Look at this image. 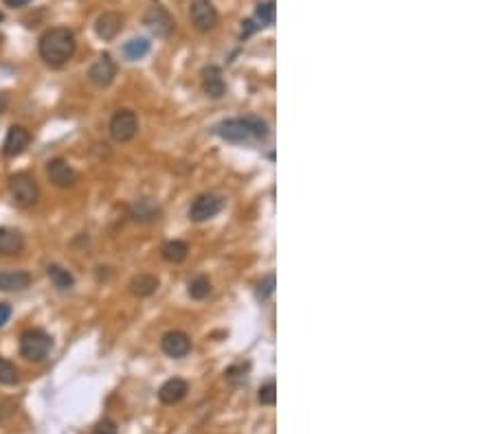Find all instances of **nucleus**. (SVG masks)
Segmentation results:
<instances>
[{"mask_svg": "<svg viewBox=\"0 0 494 434\" xmlns=\"http://www.w3.org/2000/svg\"><path fill=\"white\" fill-rule=\"evenodd\" d=\"M75 47H77V40L71 29H66V26H53V29H49L40 37L38 51H40V58L49 66L60 68L73 58Z\"/></svg>", "mask_w": 494, "mask_h": 434, "instance_id": "nucleus-1", "label": "nucleus"}, {"mask_svg": "<svg viewBox=\"0 0 494 434\" xmlns=\"http://www.w3.org/2000/svg\"><path fill=\"white\" fill-rule=\"evenodd\" d=\"M51 335L42 329H26L20 335V356L26 362H40L44 360L51 351Z\"/></svg>", "mask_w": 494, "mask_h": 434, "instance_id": "nucleus-2", "label": "nucleus"}, {"mask_svg": "<svg viewBox=\"0 0 494 434\" xmlns=\"http://www.w3.org/2000/svg\"><path fill=\"white\" fill-rule=\"evenodd\" d=\"M9 191H11V198L16 200L18 206H31L38 200V180L26 174V172H18L9 178Z\"/></svg>", "mask_w": 494, "mask_h": 434, "instance_id": "nucleus-3", "label": "nucleus"}, {"mask_svg": "<svg viewBox=\"0 0 494 434\" xmlns=\"http://www.w3.org/2000/svg\"><path fill=\"white\" fill-rule=\"evenodd\" d=\"M108 130L115 143H130L139 132V119L132 110H117L110 119Z\"/></svg>", "mask_w": 494, "mask_h": 434, "instance_id": "nucleus-4", "label": "nucleus"}, {"mask_svg": "<svg viewBox=\"0 0 494 434\" xmlns=\"http://www.w3.org/2000/svg\"><path fill=\"white\" fill-rule=\"evenodd\" d=\"M222 198L215 193H202L198 198L191 202L189 206V219L191 222H207L211 217H215L220 211H222Z\"/></svg>", "mask_w": 494, "mask_h": 434, "instance_id": "nucleus-5", "label": "nucleus"}, {"mask_svg": "<svg viewBox=\"0 0 494 434\" xmlns=\"http://www.w3.org/2000/svg\"><path fill=\"white\" fill-rule=\"evenodd\" d=\"M115 77H117V64L108 53L99 55V58L92 62V66L88 68V79L92 86H97V88H108L110 83L115 81Z\"/></svg>", "mask_w": 494, "mask_h": 434, "instance_id": "nucleus-6", "label": "nucleus"}, {"mask_svg": "<svg viewBox=\"0 0 494 434\" xmlns=\"http://www.w3.org/2000/svg\"><path fill=\"white\" fill-rule=\"evenodd\" d=\"M189 16H191V24H194L196 29L202 31V33L211 31L213 26L217 24V11L209 0H191Z\"/></svg>", "mask_w": 494, "mask_h": 434, "instance_id": "nucleus-7", "label": "nucleus"}, {"mask_svg": "<svg viewBox=\"0 0 494 434\" xmlns=\"http://www.w3.org/2000/svg\"><path fill=\"white\" fill-rule=\"evenodd\" d=\"M222 141H229V143H251L253 141V134L249 130V125H246L244 119H229V121H222L215 125L213 130Z\"/></svg>", "mask_w": 494, "mask_h": 434, "instance_id": "nucleus-8", "label": "nucleus"}, {"mask_svg": "<svg viewBox=\"0 0 494 434\" xmlns=\"http://www.w3.org/2000/svg\"><path fill=\"white\" fill-rule=\"evenodd\" d=\"M47 176L51 180V185H55L58 189H68V187H75L79 174L68 165L64 158H55L47 165Z\"/></svg>", "mask_w": 494, "mask_h": 434, "instance_id": "nucleus-9", "label": "nucleus"}, {"mask_svg": "<svg viewBox=\"0 0 494 434\" xmlns=\"http://www.w3.org/2000/svg\"><path fill=\"white\" fill-rule=\"evenodd\" d=\"M143 22L147 24V29L152 31L154 35H158V37H167L174 31V20H172V16L160 5L149 7L147 13H145V18H143Z\"/></svg>", "mask_w": 494, "mask_h": 434, "instance_id": "nucleus-10", "label": "nucleus"}, {"mask_svg": "<svg viewBox=\"0 0 494 434\" xmlns=\"http://www.w3.org/2000/svg\"><path fill=\"white\" fill-rule=\"evenodd\" d=\"M31 143V134L22 125H11L7 136H5V143H3V153L7 158H16L20 153L29 147Z\"/></svg>", "mask_w": 494, "mask_h": 434, "instance_id": "nucleus-11", "label": "nucleus"}, {"mask_svg": "<svg viewBox=\"0 0 494 434\" xmlns=\"http://www.w3.org/2000/svg\"><path fill=\"white\" fill-rule=\"evenodd\" d=\"M160 347H163V353L170 356V358H185L189 351H191V338L185 333V331H167L163 335L160 340Z\"/></svg>", "mask_w": 494, "mask_h": 434, "instance_id": "nucleus-12", "label": "nucleus"}, {"mask_svg": "<svg viewBox=\"0 0 494 434\" xmlns=\"http://www.w3.org/2000/svg\"><path fill=\"white\" fill-rule=\"evenodd\" d=\"M121 26H123V18L119 16V13L117 11H106L97 18V22H94V33H97L99 40L110 42V40H115L119 35Z\"/></svg>", "mask_w": 494, "mask_h": 434, "instance_id": "nucleus-13", "label": "nucleus"}, {"mask_svg": "<svg viewBox=\"0 0 494 434\" xmlns=\"http://www.w3.org/2000/svg\"><path fill=\"white\" fill-rule=\"evenodd\" d=\"M187 393H189V384L181 380V377H172V380H167L158 388V399L165 406H174L178 401H183Z\"/></svg>", "mask_w": 494, "mask_h": 434, "instance_id": "nucleus-14", "label": "nucleus"}, {"mask_svg": "<svg viewBox=\"0 0 494 434\" xmlns=\"http://www.w3.org/2000/svg\"><path fill=\"white\" fill-rule=\"evenodd\" d=\"M202 90L211 99H220L227 92V83L222 79V71L217 66H207L202 71Z\"/></svg>", "mask_w": 494, "mask_h": 434, "instance_id": "nucleus-15", "label": "nucleus"}, {"mask_svg": "<svg viewBox=\"0 0 494 434\" xmlns=\"http://www.w3.org/2000/svg\"><path fill=\"white\" fill-rule=\"evenodd\" d=\"M24 248V237L20 235V231L16 228H0V255L9 257V255H18Z\"/></svg>", "mask_w": 494, "mask_h": 434, "instance_id": "nucleus-16", "label": "nucleus"}, {"mask_svg": "<svg viewBox=\"0 0 494 434\" xmlns=\"http://www.w3.org/2000/svg\"><path fill=\"white\" fill-rule=\"evenodd\" d=\"M31 285V274L24 270L0 272V290L3 292H20Z\"/></svg>", "mask_w": 494, "mask_h": 434, "instance_id": "nucleus-17", "label": "nucleus"}, {"mask_svg": "<svg viewBox=\"0 0 494 434\" xmlns=\"http://www.w3.org/2000/svg\"><path fill=\"white\" fill-rule=\"evenodd\" d=\"M160 213V208L156 204V200L152 198H141V200H136L130 208V215L136 219V222H152L156 219Z\"/></svg>", "mask_w": 494, "mask_h": 434, "instance_id": "nucleus-18", "label": "nucleus"}, {"mask_svg": "<svg viewBox=\"0 0 494 434\" xmlns=\"http://www.w3.org/2000/svg\"><path fill=\"white\" fill-rule=\"evenodd\" d=\"M130 290H132L134 297H139V299L152 297V294L158 290V276H154V274H139V276H134L132 283H130Z\"/></svg>", "mask_w": 494, "mask_h": 434, "instance_id": "nucleus-19", "label": "nucleus"}, {"mask_svg": "<svg viewBox=\"0 0 494 434\" xmlns=\"http://www.w3.org/2000/svg\"><path fill=\"white\" fill-rule=\"evenodd\" d=\"M47 276L51 278V283L58 287V290H71L75 285V276L68 272L66 268H62V265L58 263H51L49 268H47Z\"/></svg>", "mask_w": 494, "mask_h": 434, "instance_id": "nucleus-20", "label": "nucleus"}, {"mask_svg": "<svg viewBox=\"0 0 494 434\" xmlns=\"http://www.w3.org/2000/svg\"><path fill=\"white\" fill-rule=\"evenodd\" d=\"M160 255L167 263H183L189 255V246L181 240H174L160 248Z\"/></svg>", "mask_w": 494, "mask_h": 434, "instance_id": "nucleus-21", "label": "nucleus"}, {"mask_svg": "<svg viewBox=\"0 0 494 434\" xmlns=\"http://www.w3.org/2000/svg\"><path fill=\"white\" fill-rule=\"evenodd\" d=\"M147 53H149V42L145 37H134L123 44V55H126L130 62L145 58Z\"/></svg>", "mask_w": 494, "mask_h": 434, "instance_id": "nucleus-22", "label": "nucleus"}, {"mask_svg": "<svg viewBox=\"0 0 494 434\" xmlns=\"http://www.w3.org/2000/svg\"><path fill=\"white\" fill-rule=\"evenodd\" d=\"M211 292V283L207 276H196L194 281H189V297L196 299V301H202L207 299Z\"/></svg>", "mask_w": 494, "mask_h": 434, "instance_id": "nucleus-23", "label": "nucleus"}, {"mask_svg": "<svg viewBox=\"0 0 494 434\" xmlns=\"http://www.w3.org/2000/svg\"><path fill=\"white\" fill-rule=\"evenodd\" d=\"M18 369L13 367V364L5 358H0V384L5 386H16L18 384Z\"/></svg>", "mask_w": 494, "mask_h": 434, "instance_id": "nucleus-24", "label": "nucleus"}, {"mask_svg": "<svg viewBox=\"0 0 494 434\" xmlns=\"http://www.w3.org/2000/svg\"><path fill=\"white\" fill-rule=\"evenodd\" d=\"M255 18L262 22V26H270L274 22V3L268 0V3H259L255 9Z\"/></svg>", "mask_w": 494, "mask_h": 434, "instance_id": "nucleus-25", "label": "nucleus"}, {"mask_svg": "<svg viewBox=\"0 0 494 434\" xmlns=\"http://www.w3.org/2000/svg\"><path fill=\"white\" fill-rule=\"evenodd\" d=\"M244 121H246V125H249V130H251L253 138H257V141H264V138L268 136V125H266V121H262L259 117H246Z\"/></svg>", "mask_w": 494, "mask_h": 434, "instance_id": "nucleus-26", "label": "nucleus"}, {"mask_svg": "<svg viewBox=\"0 0 494 434\" xmlns=\"http://www.w3.org/2000/svg\"><path fill=\"white\" fill-rule=\"evenodd\" d=\"M246 373H249V364H236V367L227 369L224 377H227V382H231L233 386H240V384L246 382Z\"/></svg>", "mask_w": 494, "mask_h": 434, "instance_id": "nucleus-27", "label": "nucleus"}, {"mask_svg": "<svg viewBox=\"0 0 494 434\" xmlns=\"http://www.w3.org/2000/svg\"><path fill=\"white\" fill-rule=\"evenodd\" d=\"M257 401L262 403V406H274V401H277V386H274V382H266L262 388H259V393H257Z\"/></svg>", "mask_w": 494, "mask_h": 434, "instance_id": "nucleus-28", "label": "nucleus"}, {"mask_svg": "<svg viewBox=\"0 0 494 434\" xmlns=\"http://www.w3.org/2000/svg\"><path fill=\"white\" fill-rule=\"evenodd\" d=\"M272 292H274V274H266L262 281L257 283V299L266 301L268 297H272Z\"/></svg>", "mask_w": 494, "mask_h": 434, "instance_id": "nucleus-29", "label": "nucleus"}, {"mask_svg": "<svg viewBox=\"0 0 494 434\" xmlns=\"http://www.w3.org/2000/svg\"><path fill=\"white\" fill-rule=\"evenodd\" d=\"M92 434H119V432H117L115 422H110V419H104V422H99L97 426H94Z\"/></svg>", "mask_w": 494, "mask_h": 434, "instance_id": "nucleus-30", "label": "nucleus"}, {"mask_svg": "<svg viewBox=\"0 0 494 434\" xmlns=\"http://www.w3.org/2000/svg\"><path fill=\"white\" fill-rule=\"evenodd\" d=\"M9 316H11V305L9 303H0V327L7 325Z\"/></svg>", "mask_w": 494, "mask_h": 434, "instance_id": "nucleus-31", "label": "nucleus"}, {"mask_svg": "<svg viewBox=\"0 0 494 434\" xmlns=\"http://www.w3.org/2000/svg\"><path fill=\"white\" fill-rule=\"evenodd\" d=\"M29 3H31V0H5V5L13 7V9H16V7H26Z\"/></svg>", "mask_w": 494, "mask_h": 434, "instance_id": "nucleus-32", "label": "nucleus"}, {"mask_svg": "<svg viewBox=\"0 0 494 434\" xmlns=\"http://www.w3.org/2000/svg\"><path fill=\"white\" fill-rule=\"evenodd\" d=\"M7 106H9V94H7V92H0V115H3V112L7 110Z\"/></svg>", "mask_w": 494, "mask_h": 434, "instance_id": "nucleus-33", "label": "nucleus"}, {"mask_svg": "<svg viewBox=\"0 0 494 434\" xmlns=\"http://www.w3.org/2000/svg\"><path fill=\"white\" fill-rule=\"evenodd\" d=\"M3 18H5V16H3V11H0V22H3Z\"/></svg>", "mask_w": 494, "mask_h": 434, "instance_id": "nucleus-34", "label": "nucleus"}, {"mask_svg": "<svg viewBox=\"0 0 494 434\" xmlns=\"http://www.w3.org/2000/svg\"><path fill=\"white\" fill-rule=\"evenodd\" d=\"M0 42H3V33H0Z\"/></svg>", "mask_w": 494, "mask_h": 434, "instance_id": "nucleus-35", "label": "nucleus"}]
</instances>
